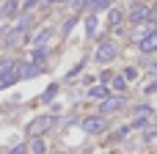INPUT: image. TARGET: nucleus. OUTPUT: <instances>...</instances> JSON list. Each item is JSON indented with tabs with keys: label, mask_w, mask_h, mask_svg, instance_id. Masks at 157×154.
Masks as SVG:
<instances>
[{
	"label": "nucleus",
	"mask_w": 157,
	"mask_h": 154,
	"mask_svg": "<svg viewBox=\"0 0 157 154\" xmlns=\"http://www.w3.org/2000/svg\"><path fill=\"white\" fill-rule=\"evenodd\" d=\"M138 47H141V52H157V30H146L141 39H138Z\"/></svg>",
	"instance_id": "20e7f679"
},
{
	"label": "nucleus",
	"mask_w": 157,
	"mask_h": 154,
	"mask_svg": "<svg viewBox=\"0 0 157 154\" xmlns=\"http://www.w3.org/2000/svg\"><path fill=\"white\" fill-rule=\"evenodd\" d=\"M113 58H116V44H113L110 39L99 41V47H97V52H94V61H97V63H108V61H113Z\"/></svg>",
	"instance_id": "7ed1b4c3"
},
{
	"label": "nucleus",
	"mask_w": 157,
	"mask_h": 154,
	"mask_svg": "<svg viewBox=\"0 0 157 154\" xmlns=\"http://www.w3.org/2000/svg\"><path fill=\"white\" fill-rule=\"evenodd\" d=\"M124 107V99L121 96H105V102H102V113L108 116V113H116V110H121Z\"/></svg>",
	"instance_id": "0eeeda50"
},
{
	"label": "nucleus",
	"mask_w": 157,
	"mask_h": 154,
	"mask_svg": "<svg viewBox=\"0 0 157 154\" xmlns=\"http://www.w3.org/2000/svg\"><path fill=\"white\" fill-rule=\"evenodd\" d=\"M83 130H86L88 135H99V132H105V130H108V118H105V113H99V116H86V118H83Z\"/></svg>",
	"instance_id": "f03ea898"
},
{
	"label": "nucleus",
	"mask_w": 157,
	"mask_h": 154,
	"mask_svg": "<svg viewBox=\"0 0 157 154\" xmlns=\"http://www.w3.org/2000/svg\"><path fill=\"white\" fill-rule=\"evenodd\" d=\"M146 124H149V121H146V118H144V113H141V116H138V118L132 121V130H144Z\"/></svg>",
	"instance_id": "a211bd4d"
},
{
	"label": "nucleus",
	"mask_w": 157,
	"mask_h": 154,
	"mask_svg": "<svg viewBox=\"0 0 157 154\" xmlns=\"http://www.w3.org/2000/svg\"><path fill=\"white\" fill-rule=\"evenodd\" d=\"M28 22H30V19L25 17V19H22V22L14 28V30H8V33H6V47H14V44H19V39L25 36V28H28Z\"/></svg>",
	"instance_id": "423d86ee"
},
{
	"label": "nucleus",
	"mask_w": 157,
	"mask_h": 154,
	"mask_svg": "<svg viewBox=\"0 0 157 154\" xmlns=\"http://www.w3.org/2000/svg\"><path fill=\"white\" fill-rule=\"evenodd\" d=\"M44 58H47V50H36V52H33V58H30V61H33V63H39V66H41V63H44Z\"/></svg>",
	"instance_id": "dca6fc26"
},
{
	"label": "nucleus",
	"mask_w": 157,
	"mask_h": 154,
	"mask_svg": "<svg viewBox=\"0 0 157 154\" xmlns=\"http://www.w3.org/2000/svg\"><path fill=\"white\" fill-rule=\"evenodd\" d=\"M155 138H157V130H149V132L144 135V141H146V143H149V141H155Z\"/></svg>",
	"instance_id": "5701e85b"
},
{
	"label": "nucleus",
	"mask_w": 157,
	"mask_h": 154,
	"mask_svg": "<svg viewBox=\"0 0 157 154\" xmlns=\"http://www.w3.org/2000/svg\"><path fill=\"white\" fill-rule=\"evenodd\" d=\"M14 11H17V0H6L3 3V17H14Z\"/></svg>",
	"instance_id": "4468645a"
},
{
	"label": "nucleus",
	"mask_w": 157,
	"mask_h": 154,
	"mask_svg": "<svg viewBox=\"0 0 157 154\" xmlns=\"http://www.w3.org/2000/svg\"><path fill=\"white\" fill-rule=\"evenodd\" d=\"M127 19H130L132 25H138V22H146V19H149V6H144V3H135V6H130V14H127Z\"/></svg>",
	"instance_id": "39448f33"
},
{
	"label": "nucleus",
	"mask_w": 157,
	"mask_h": 154,
	"mask_svg": "<svg viewBox=\"0 0 157 154\" xmlns=\"http://www.w3.org/2000/svg\"><path fill=\"white\" fill-rule=\"evenodd\" d=\"M55 94H58V85H50V88H47V94H44V102H50Z\"/></svg>",
	"instance_id": "aec40b11"
},
{
	"label": "nucleus",
	"mask_w": 157,
	"mask_h": 154,
	"mask_svg": "<svg viewBox=\"0 0 157 154\" xmlns=\"http://www.w3.org/2000/svg\"><path fill=\"white\" fill-rule=\"evenodd\" d=\"M25 152H28V149H25V146L19 143V146H14V149H11V152H8V154H25Z\"/></svg>",
	"instance_id": "b1692460"
},
{
	"label": "nucleus",
	"mask_w": 157,
	"mask_h": 154,
	"mask_svg": "<svg viewBox=\"0 0 157 154\" xmlns=\"http://www.w3.org/2000/svg\"><path fill=\"white\" fill-rule=\"evenodd\" d=\"M36 3H39V0H25V11H28V8H33Z\"/></svg>",
	"instance_id": "393cba45"
},
{
	"label": "nucleus",
	"mask_w": 157,
	"mask_h": 154,
	"mask_svg": "<svg viewBox=\"0 0 157 154\" xmlns=\"http://www.w3.org/2000/svg\"><path fill=\"white\" fill-rule=\"evenodd\" d=\"M121 19H124V14H121L119 8H110V14H108V28H110L113 33H119V28H121Z\"/></svg>",
	"instance_id": "6e6552de"
},
{
	"label": "nucleus",
	"mask_w": 157,
	"mask_h": 154,
	"mask_svg": "<svg viewBox=\"0 0 157 154\" xmlns=\"http://www.w3.org/2000/svg\"><path fill=\"white\" fill-rule=\"evenodd\" d=\"M50 3H63V0H50Z\"/></svg>",
	"instance_id": "a878e982"
},
{
	"label": "nucleus",
	"mask_w": 157,
	"mask_h": 154,
	"mask_svg": "<svg viewBox=\"0 0 157 154\" xmlns=\"http://www.w3.org/2000/svg\"><path fill=\"white\" fill-rule=\"evenodd\" d=\"M146 22H149V25H155V22H157V3L149 8V19H146Z\"/></svg>",
	"instance_id": "6ab92c4d"
},
{
	"label": "nucleus",
	"mask_w": 157,
	"mask_h": 154,
	"mask_svg": "<svg viewBox=\"0 0 157 154\" xmlns=\"http://www.w3.org/2000/svg\"><path fill=\"white\" fill-rule=\"evenodd\" d=\"M30 154H47V143L41 135H33L30 138Z\"/></svg>",
	"instance_id": "9b49d317"
},
{
	"label": "nucleus",
	"mask_w": 157,
	"mask_h": 154,
	"mask_svg": "<svg viewBox=\"0 0 157 154\" xmlns=\"http://www.w3.org/2000/svg\"><path fill=\"white\" fill-rule=\"evenodd\" d=\"M0 69H3V74H0V85H3V88H8V85H14V83L19 80V61L6 58Z\"/></svg>",
	"instance_id": "f257e3e1"
},
{
	"label": "nucleus",
	"mask_w": 157,
	"mask_h": 154,
	"mask_svg": "<svg viewBox=\"0 0 157 154\" xmlns=\"http://www.w3.org/2000/svg\"><path fill=\"white\" fill-rule=\"evenodd\" d=\"M39 69H41V66L33 63V61H30V63H22V61H19V80H22V77H33V74H39Z\"/></svg>",
	"instance_id": "1a4fd4ad"
},
{
	"label": "nucleus",
	"mask_w": 157,
	"mask_h": 154,
	"mask_svg": "<svg viewBox=\"0 0 157 154\" xmlns=\"http://www.w3.org/2000/svg\"><path fill=\"white\" fill-rule=\"evenodd\" d=\"M88 94H91V96H97V99H105V96H108V91H105V88H99V85L88 88Z\"/></svg>",
	"instance_id": "f3484780"
},
{
	"label": "nucleus",
	"mask_w": 157,
	"mask_h": 154,
	"mask_svg": "<svg viewBox=\"0 0 157 154\" xmlns=\"http://www.w3.org/2000/svg\"><path fill=\"white\" fill-rule=\"evenodd\" d=\"M50 121H52L50 116H44V118H36V121L30 124V130H28V132H30V138H33V135H39L41 130H47V127H50Z\"/></svg>",
	"instance_id": "f8f14e48"
},
{
	"label": "nucleus",
	"mask_w": 157,
	"mask_h": 154,
	"mask_svg": "<svg viewBox=\"0 0 157 154\" xmlns=\"http://www.w3.org/2000/svg\"><path fill=\"white\" fill-rule=\"evenodd\" d=\"M86 8H88V14L102 11V8H113V0H86Z\"/></svg>",
	"instance_id": "9d476101"
},
{
	"label": "nucleus",
	"mask_w": 157,
	"mask_h": 154,
	"mask_svg": "<svg viewBox=\"0 0 157 154\" xmlns=\"http://www.w3.org/2000/svg\"><path fill=\"white\" fill-rule=\"evenodd\" d=\"M47 36H50V28H44V30H41V33H39V36H36V39H33V41H36V44H41V41H44V39H47Z\"/></svg>",
	"instance_id": "412c9836"
},
{
	"label": "nucleus",
	"mask_w": 157,
	"mask_h": 154,
	"mask_svg": "<svg viewBox=\"0 0 157 154\" xmlns=\"http://www.w3.org/2000/svg\"><path fill=\"white\" fill-rule=\"evenodd\" d=\"M94 30H97V19H94V14H88V19H86V33L94 36Z\"/></svg>",
	"instance_id": "2eb2a0df"
},
{
	"label": "nucleus",
	"mask_w": 157,
	"mask_h": 154,
	"mask_svg": "<svg viewBox=\"0 0 157 154\" xmlns=\"http://www.w3.org/2000/svg\"><path fill=\"white\" fill-rule=\"evenodd\" d=\"M124 77H127V80H135V77H138V69H132V66L124 69Z\"/></svg>",
	"instance_id": "4be33fe9"
},
{
	"label": "nucleus",
	"mask_w": 157,
	"mask_h": 154,
	"mask_svg": "<svg viewBox=\"0 0 157 154\" xmlns=\"http://www.w3.org/2000/svg\"><path fill=\"white\" fill-rule=\"evenodd\" d=\"M108 85H110V88H116V91L121 94V91L127 88V77H124V74H116V77H110V83H108Z\"/></svg>",
	"instance_id": "ddd939ff"
}]
</instances>
